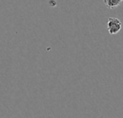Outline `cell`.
<instances>
[{"mask_svg": "<svg viewBox=\"0 0 123 118\" xmlns=\"http://www.w3.org/2000/svg\"><path fill=\"white\" fill-rule=\"evenodd\" d=\"M105 4L109 9H114L119 6L121 3L122 0H103Z\"/></svg>", "mask_w": 123, "mask_h": 118, "instance_id": "7a4b0ae2", "label": "cell"}, {"mask_svg": "<svg viewBox=\"0 0 123 118\" xmlns=\"http://www.w3.org/2000/svg\"><path fill=\"white\" fill-rule=\"evenodd\" d=\"M122 29V22L116 17H109L107 22V30L110 35L117 34Z\"/></svg>", "mask_w": 123, "mask_h": 118, "instance_id": "6da1fadb", "label": "cell"}, {"mask_svg": "<svg viewBox=\"0 0 123 118\" xmlns=\"http://www.w3.org/2000/svg\"><path fill=\"white\" fill-rule=\"evenodd\" d=\"M122 1H123V0H122Z\"/></svg>", "mask_w": 123, "mask_h": 118, "instance_id": "3957f363", "label": "cell"}]
</instances>
